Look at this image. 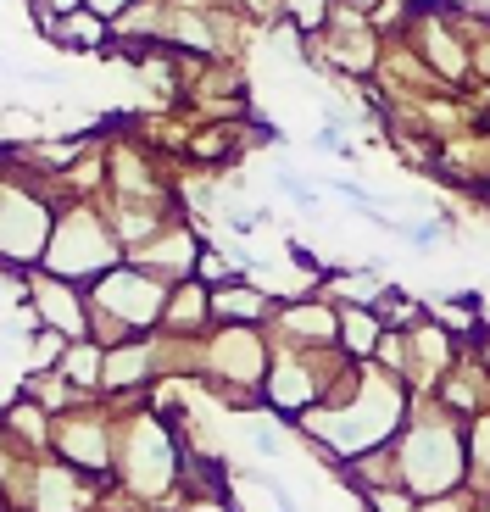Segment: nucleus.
Returning a JSON list of instances; mask_svg holds the SVG:
<instances>
[{
	"label": "nucleus",
	"mask_w": 490,
	"mask_h": 512,
	"mask_svg": "<svg viewBox=\"0 0 490 512\" xmlns=\"http://www.w3.org/2000/svg\"><path fill=\"white\" fill-rule=\"evenodd\" d=\"M117 245L106 240V229L95 218H84V212H73V218H62V229H56L51 251H45V262H51V273H67V279H78V273H101L112 268Z\"/></svg>",
	"instance_id": "f257e3e1"
},
{
	"label": "nucleus",
	"mask_w": 490,
	"mask_h": 512,
	"mask_svg": "<svg viewBox=\"0 0 490 512\" xmlns=\"http://www.w3.org/2000/svg\"><path fill=\"white\" fill-rule=\"evenodd\" d=\"M95 312H123L129 329H145L156 318V284L140 268H112L95 284Z\"/></svg>",
	"instance_id": "f03ea898"
},
{
	"label": "nucleus",
	"mask_w": 490,
	"mask_h": 512,
	"mask_svg": "<svg viewBox=\"0 0 490 512\" xmlns=\"http://www.w3.org/2000/svg\"><path fill=\"white\" fill-rule=\"evenodd\" d=\"M45 34H51L56 45H67V51H101V45H106V23L90 12V6H73V12L56 17Z\"/></svg>",
	"instance_id": "7ed1b4c3"
},
{
	"label": "nucleus",
	"mask_w": 490,
	"mask_h": 512,
	"mask_svg": "<svg viewBox=\"0 0 490 512\" xmlns=\"http://www.w3.org/2000/svg\"><path fill=\"white\" fill-rule=\"evenodd\" d=\"M39 307H45V329L84 334V301H73V290H62V284H39Z\"/></svg>",
	"instance_id": "20e7f679"
},
{
	"label": "nucleus",
	"mask_w": 490,
	"mask_h": 512,
	"mask_svg": "<svg viewBox=\"0 0 490 512\" xmlns=\"http://www.w3.org/2000/svg\"><path fill=\"white\" fill-rule=\"evenodd\" d=\"M45 407H39V401H17V407H6V429H12V435H23V440H34V446H45Z\"/></svg>",
	"instance_id": "39448f33"
},
{
	"label": "nucleus",
	"mask_w": 490,
	"mask_h": 512,
	"mask_svg": "<svg viewBox=\"0 0 490 512\" xmlns=\"http://www.w3.org/2000/svg\"><path fill=\"white\" fill-rule=\"evenodd\" d=\"M374 340H379V318H374V312H368V307L346 312V351H351V357H368Z\"/></svg>",
	"instance_id": "423d86ee"
},
{
	"label": "nucleus",
	"mask_w": 490,
	"mask_h": 512,
	"mask_svg": "<svg viewBox=\"0 0 490 512\" xmlns=\"http://www.w3.org/2000/svg\"><path fill=\"white\" fill-rule=\"evenodd\" d=\"M212 312H218V318H262V295L245 290V284H234V290L212 295Z\"/></svg>",
	"instance_id": "0eeeda50"
},
{
	"label": "nucleus",
	"mask_w": 490,
	"mask_h": 512,
	"mask_svg": "<svg viewBox=\"0 0 490 512\" xmlns=\"http://www.w3.org/2000/svg\"><path fill=\"white\" fill-rule=\"evenodd\" d=\"M273 179H279V190L290 195V201H296L301 212H318V190H312V184H301L296 173H290V167H279V173H273Z\"/></svg>",
	"instance_id": "6e6552de"
},
{
	"label": "nucleus",
	"mask_w": 490,
	"mask_h": 512,
	"mask_svg": "<svg viewBox=\"0 0 490 512\" xmlns=\"http://www.w3.org/2000/svg\"><path fill=\"white\" fill-rule=\"evenodd\" d=\"M362 501L374 512H413V501L407 496H390V490H362Z\"/></svg>",
	"instance_id": "1a4fd4ad"
},
{
	"label": "nucleus",
	"mask_w": 490,
	"mask_h": 512,
	"mask_svg": "<svg viewBox=\"0 0 490 512\" xmlns=\"http://www.w3.org/2000/svg\"><path fill=\"white\" fill-rule=\"evenodd\" d=\"M67 457H84V435L67 440ZM90 468H106V446H101V435H90Z\"/></svg>",
	"instance_id": "9d476101"
},
{
	"label": "nucleus",
	"mask_w": 490,
	"mask_h": 512,
	"mask_svg": "<svg viewBox=\"0 0 490 512\" xmlns=\"http://www.w3.org/2000/svg\"><path fill=\"white\" fill-rule=\"evenodd\" d=\"M251 440H257L262 457H273V451H279V435H273V429H251Z\"/></svg>",
	"instance_id": "9b49d317"
},
{
	"label": "nucleus",
	"mask_w": 490,
	"mask_h": 512,
	"mask_svg": "<svg viewBox=\"0 0 490 512\" xmlns=\"http://www.w3.org/2000/svg\"><path fill=\"white\" fill-rule=\"evenodd\" d=\"M413 512H457V507H452V501H446V496H429V501H418Z\"/></svg>",
	"instance_id": "f8f14e48"
},
{
	"label": "nucleus",
	"mask_w": 490,
	"mask_h": 512,
	"mask_svg": "<svg viewBox=\"0 0 490 512\" xmlns=\"http://www.w3.org/2000/svg\"><path fill=\"white\" fill-rule=\"evenodd\" d=\"M78 6H90V12L101 17V12H112V6H129V0H78Z\"/></svg>",
	"instance_id": "ddd939ff"
}]
</instances>
